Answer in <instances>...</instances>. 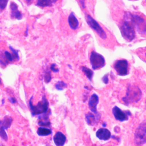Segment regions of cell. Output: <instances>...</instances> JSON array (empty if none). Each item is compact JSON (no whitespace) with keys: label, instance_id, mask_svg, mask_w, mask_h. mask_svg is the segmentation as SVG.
<instances>
[{"label":"cell","instance_id":"cell-1","mask_svg":"<svg viewBox=\"0 0 146 146\" xmlns=\"http://www.w3.org/2000/svg\"><path fill=\"white\" fill-rule=\"evenodd\" d=\"M135 14L127 13L125 14L120 30L123 37L128 41H132L136 36Z\"/></svg>","mask_w":146,"mask_h":146},{"label":"cell","instance_id":"cell-2","mask_svg":"<svg viewBox=\"0 0 146 146\" xmlns=\"http://www.w3.org/2000/svg\"><path fill=\"white\" fill-rule=\"evenodd\" d=\"M33 96L29 100V107L31 111V115L35 116L36 115H40L47 113L48 110L49 103L45 95L42 96V100L39 101L36 106H34L32 103Z\"/></svg>","mask_w":146,"mask_h":146},{"label":"cell","instance_id":"cell-3","mask_svg":"<svg viewBox=\"0 0 146 146\" xmlns=\"http://www.w3.org/2000/svg\"><path fill=\"white\" fill-rule=\"evenodd\" d=\"M142 93L137 86H129L127 88L126 95L123 98V102L128 105L133 103L138 102L141 98Z\"/></svg>","mask_w":146,"mask_h":146},{"label":"cell","instance_id":"cell-4","mask_svg":"<svg viewBox=\"0 0 146 146\" xmlns=\"http://www.w3.org/2000/svg\"><path fill=\"white\" fill-rule=\"evenodd\" d=\"M146 142V122L141 123L135 132L134 143L136 146H142Z\"/></svg>","mask_w":146,"mask_h":146},{"label":"cell","instance_id":"cell-5","mask_svg":"<svg viewBox=\"0 0 146 146\" xmlns=\"http://www.w3.org/2000/svg\"><path fill=\"white\" fill-rule=\"evenodd\" d=\"M90 63L94 70L99 69L104 66L106 62L104 58L100 54L93 51L91 52L90 57Z\"/></svg>","mask_w":146,"mask_h":146},{"label":"cell","instance_id":"cell-6","mask_svg":"<svg viewBox=\"0 0 146 146\" xmlns=\"http://www.w3.org/2000/svg\"><path fill=\"white\" fill-rule=\"evenodd\" d=\"M86 21L87 24L90 26V27L92 28L94 30H95L101 38H102L103 39H105L107 38V34L103 29L101 27L99 23L96 21H95L91 16H90V15H87L86 17Z\"/></svg>","mask_w":146,"mask_h":146},{"label":"cell","instance_id":"cell-7","mask_svg":"<svg viewBox=\"0 0 146 146\" xmlns=\"http://www.w3.org/2000/svg\"><path fill=\"white\" fill-rule=\"evenodd\" d=\"M117 74L120 76H125L128 74V62L125 59H120L116 61L113 65Z\"/></svg>","mask_w":146,"mask_h":146},{"label":"cell","instance_id":"cell-8","mask_svg":"<svg viewBox=\"0 0 146 146\" xmlns=\"http://www.w3.org/2000/svg\"><path fill=\"white\" fill-rule=\"evenodd\" d=\"M112 111L115 118L120 121L128 120L129 116L131 115V113L129 111H122L117 106H115Z\"/></svg>","mask_w":146,"mask_h":146},{"label":"cell","instance_id":"cell-9","mask_svg":"<svg viewBox=\"0 0 146 146\" xmlns=\"http://www.w3.org/2000/svg\"><path fill=\"white\" fill-rule=\"evenodd\" d=\"M99 103V96L96 94H93L88 100V107L92 112L95 114H98L97 105Z\"/></svg>","mask_w":146,"mask_h":146},{"label":"cell","instance_id":"cell-10","mask_svg":"<svg viewBox=\"0 0 146 146\" xmlns=\"http://www.w3.org/2000/svg\"><path fill=\"white\" fill-rule=\"evenodd\" d=\"M96 136L99 140L107 141L111 137V134L108 129L101 128L96 132Z\"/></svg>","mask_w":146,"mask_h":146},{"label":"cell","instance_id":"cell-11","mask_svg":"<svg viewBox=\"0 0 146 146\" xmlns=\"http://www.w3.org/2000/svg\"><path fill=\"white\" fill-rule=\"evenodd\" d=\"M93 114L91 112H88L86 114L85 117L87 124L93 126L99 121L100 117V114L99 113L98 114Z\"/></svg>","mask_w":146,"mask_h":146},{"label":"cell","instance_id":"cell-12","mask_svg":"<svg viewBox=\"0 0 146 146\" xmlns=\"http://www.w3.org/2000/svg\"><path fill=\"white\" fill-rule=\"evenodd\" d=\"M53 140L56 146H63L66 141V137L62 132L58 131L54 136Z\"/></svg>","mask_w":146,"mask_h":146},{"label":"cell","instance_id":"cell-13","mask_svg":"<svg viewBox=\"0 0 146 146\" xmlns=\"http://www.w3.org/2000/svg\"><path fill=\"white\" fill-rule=\"evenodd\" d=\"M11 10V17L12 18L17 19H21L22 18V14L21 12L18 10L17 5L14 2H11L10 5Z\"/></svg>","mask_w":146,"mask_h":146},{"label":"cell","instance_id":"cell-14","mask_svg":"<svg viewBox=\"0 0 146 146\" xmlns=\"http://www.w3.org/2000/svg\"><path fill=\"white\" fill-rule=\"evenodd\" d=\"M68 22L71 29L76 30L79 26V21L73 13H71L68 18Z\"/></svg>","mask_w":146,"mask_h":146},{"label":"cell","instance_id":"cell-15","mask_svg":"<svg viewBox=\"0 0 146 146\" xmlns=\"http://www.w3.org/2000/svg\"><path fill=\"white\" fill-rule=\"evenodd\" d=\"M48 116L49 114L48 113L39 115L38 124L42 126H49L50 125V122L48 120Z\"/></svg>","mask_w":146,"mask_h":146},{"label":"cell","instance_id":"cell-16","mask_svg":"<svg viewBox=\"0 0 146 146\" xmlns=\"http://www.w3.org/2000/svg\"><path fill=\"white\" fill-rule=\"evenodd\" d=\"M13 121L12 117L9 116H5L3 120H0V127L3 128L5 129H7L10 127Z\"/></svg>","mask_w":146,"mask_h":146},{"label":"cell","instance_id":"cell-17","mask_svg":"<svg viewBox=\"0 0 146 146\" xmlns=\"http://www.w3.org/2000/svg\"><path fill=\"white\" fill-rule=\"evenodd\" d=\"M56 1L57 0H38L36 5L41 7H50L54 5Z\"/></svg>","mask_w":146,"mask_h":146},{"label":"cell","instance_id":"cell-18","mask_svg":"<svg viewBox=\"0 0 146 146\" xmlns=\"http://www.w3.org/2000/svg\"><path fill=\"white\" fill-rule=\"evenodd\" d=\"M51 133H52V131L50 129L45 128V127H39L37 129V134L40 136H48L51 134Z\"/></svg>","mask_w":146,"mask_h":146},{"label":"cell","instance_id":"cell-19","mask_svg":"<svg viewBox=\"0 0 146 146\" xmlns=\"http://www.w3.org/2000/svg\"><path fill=\"white\" fill-rule=\"evenodd\" d=\"M81 70L84 73V74L86 75V76L88 79V80L91 81L93 75H94L93 71L92 70L90 69L89 68L86 67L85 66H82L81 67Z\"/></svg>","mask_w":146,"mask_h":146},{"label":"cell","instance_id":"cell-20","mask_svg":"<svg viewBox=\"0 0 146 146\" xmlns=\"http://www.w3.org/2000/svg\"><path fill=\"white\" fill-rule=\"evenodd\" d=\"M67 87V84L63 81H58L55 85V87L57 90L62 91Z\"/></svg>","mask_w":146,"mask_h":146},{"label":"cell","instance_id":"cell-21","mask_svg":"<svg viewBox=\"0 0 146 146\" xmlns=\"http://www.w3.org/2000/svg\"><path fill=\"white\" fill-rule=\"evenodd\" d=\"M4 55L5 56L6 59L7 60V62H13L15 60V58H14L13 54L7 51H5Z\"/></svg>","mask_w":146,"mask_h":146},{"label":"cell","instance_id":"cell-22","mask_svg":"<svg viewBox=\"0 0 146 146\" xmlns=\"http://www.w3.org/2000/svg\"><path fill=\"white\" fill-rule=\"evenodd\" d=\"M5 130L6 129H5L3 128L0 127V136L3 140H4L5 141H7L8 139V136Z\"/></svg>","mask_w":146,"mask_h":146},{"label":"cell","instance_id":"cell-23","mask_svg":"<svg viewBox=\"0 0 146 146\" xmlns=\"http://www.w3.org/2000/svg\"><path fill=\"white\" fill-rule=\"evenodd\" d=\"M9 48H10V50L12 52V54H13V56L15 58V60H18L19 59V54H18V50H17L14 49L11 46H9Z\"/></svg>","mask_w":146,"mask_h":146},{"label":"cell","instance_id":"cell-24","mask_svg":"<svg viewBox=\"0 0 146 146\" xmlns=\"http://www.w3.org/2000/svg\"><path fill=\"white\" fill-rule=\"evenodd\" d=\"M8 3V0H0V10H3Z\"/></svg>","mask_w":146,"mask_h":146},{"label":"cell","instance_id":"cell-25","mask_svg":"<svg viewBox=\"0 0 146 146\" xmlns=\"http://www.w3.org/2000/svg\"><path fill=\"white\" fill-rule=\"evenodd\" d=\"M44 81L46 82V83H48L51 79V74H50V72L49 71H46L44 74Z\"/></svg>","mask_w":146,"mask_h":146},{"label":"cell","instance_id":"cell-26","mask_svg":"<svg viewBox=\"0 0 146 146\" xmlns=\"http://www.w3.org/2000/svg\"><path fill=\"white\" fill-rule=\"evenodd\" d=\"M50 69L54 72H59V69L56 67V66L55 64H52L50 66Z\"/></svg>","mask_w":146,"mask_h":146},{"label":"cell","instance_id":"cell-27","mask_svg":"<svg viewBox=\"0 0 146 146\" xmlns=\"http://www.w3.org/2000/svg\"><path fill=\"white\" fill-rule=\"evenodd\" d=\"M108 74H106L102 78V81L105 84H107L108 83L109 79H108Z\"/></svg>","mask_w":146,"mask_h":146},{"label":"cell","instance_id":"cell-28","mask_svg":"<svg viewBox=\"0 0 146 146\" xmlns=\"http://www.w3.org/2000/svg\"><path fill=\"white\" fill-rule=\"evenodd\" d=\"M9 101L12 103V104H14L15 103H17V99L15 98H13V97H11L9 99Z\"/></svg>","mask_w":146,"mask_h":146},{"label":"cell","instance_id":"cell-29","mask_svg":"<svg viewBox=\"0 0 146 146\" xmlns=\"http://www.w3.org/2000/svg\"><path fill=\"white\" fill-rule=\"evenodd\" d=\"M25 1H26V2H27V4H29L32 1V0H25Z\"/></svg>","mask_w":146,"mask_h":146},{"label":"cell","instance_id":"cell-30","mask_svg":"<svg viewBox=\"0 0 146 146\" xmlns=\"http://www.w3.org/2000/svg\"><path fill=\"white\" fill-rule=\"evenodd\" d=\"M2 84V80H1V79L0 78V84Z\"/></svg>","mask_w":146,"mask_h":146},{"label":"cell","instance_id":"cell-31","mask_svg":"<svg viewBox=\"0 0 146 146\" xmlns=\"http://www.w3.org/2000/svg\"><path fill=\"white\" fill-rule=\"evenodd\" d=\"M0 146H4V145H3L2 144H0Z\"/></svg>","mask_w":146,"mask_h":146}]
</instances>
